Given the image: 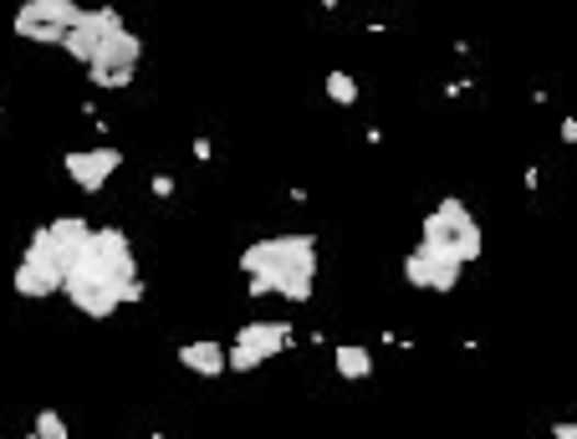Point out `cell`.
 <instances>
[{
	"label": "cell",
	"mask_w": 577,
	"mask_h": 439,
	"mask_svg": "<svg viewBox=\"0 0 577 439\" xmlns=\"http://www.w3.org/2000/svg\"><path fill=\"white\" fill-rule=\"evenodd\" d=\"M419 240H425V246L450 250V256H460L465 266H471V261H480V250H486V235H480V219L471 215V205H465L460 194H444L440 205H434L430 215L419 219Z\"/></svg>",
	"instance_id": "cell-3"
},
{
	"label": "cell",
	"mask_w": 577,
	"mask_h": 439,
	"mask_svg": "<svg viewBox=\"0 0 577 439\" xmlns=\"http://www.w3.org/2000/svg\"><path fill=\"white\" fill-rule=\"evenodd\" d=\"M113 26H123V11L118 5H82L72 21V31H67V42H61V52L77 61V67H88L92 52L113 36Z\"/></svg>",
	"instance_id": "cell-9"
},
{
	"label": "cell",
	"mask_w": 577,
	"mask_h": 439,
	"mask_svg": "<svg viewBox=\"0 0 577 439\" xmlns=\"http://www.w3.org/2000/svg\"><path fill=\"white\" fill-rule=\"evenodd\" d=\"M292 348V323L282 317H256L236 333V342L225 348V373H256V368H267L271 358H282Z\"/></svg>",
	"instance_id": "cell-5"
},
{
	"label": "cell",
	"mask_w": 577,
	"mask_h": 439,
	"mask_svg": "<svg viewBox=\"0 0 577 439\" xmlns=\"http://www.w3.org/2000/svg\"><path fill=\"white\" fill-rule=\"evenodd\" d=\"M460 277H465V261L440 246H425V240H419V246L404 256V281H409L415 292H455Z\"/></svg>",
	"instance_id": "cell-8"
},
{
	"label": "cell",
	"mask_w": 577,
	"mask_h": 439,
	"mask_svg": "<svg viewBox=\"0 0 577 439\" xmlns=\"http://www.w3.org/2000/svg\"><path fill=\"white\" fill-rule=\"evenodd\" d=\"M323 92H327V98H332L338 108H353L358 98H363V88H358V77H353V72H342V67H332V72H327Z\"/></svg>",
	"instance_id": "cell-14"
},
{
	"label": "cell",
	"mask_w": 577,
	"mask_h": 439,
	"mask_svg": "<svg viewBox=\"0 0 577 439\" xmlns=\"http://www.w3.org/2000/svg\"><path fill=\"white\" fill-rule=\"evenodd\" d=\"M72 429H67V419H61L57 409H42L36 414V439H67Z\"/></svg>",
	"instance_id": "cell-15"
},
{
	"label": "cell",
	"mask_w": 577,
	"mask_h": 439,
	"mask_svg": "<svg viewBox=\"0 0 577 439\" xmlns=\"http://www.w3.org/2000/svg\"><path fill=\"white\" fill-rule=\"evenodd\" d=\"M61 169H67V179H72L82 194H103L108 179L123 169V154H118V148H108V144H98V148H67V154H61Z\"/></svg>",
	"instance_id": "cell-10"
},
{
	"label": "cell",
	"mask_w": 577,
	"mask_h": 439,
	"mask_svg": "<svg viewBox=\"0 0 577 439\" xmlns=\"http://www.w3.org/2000/svg\"><path fill=\"white\" fill-rule=\"evenodd\" d=\"M61 296L72 302V312L92 317V323H108L118 307H134L144 302V277H138V250L128 240V230L118 225H92L88 246L67 266L61 277Z\"/></svg>",
	"instance_id": "cell-1"
},
{
	"label": "cell",
	"mask_w": 577,
	"mask_h": 439,
	"mask_svg": "<svg viewBox=\"0 0 577 439\" xmlns=\"http://www.w3.org/2000/svg\"><path fill=\"white\" fill-rule=\"evenodd\" d=\"M552 435H557V439H577V425H567V419H563V425H552Z\"/></svg>",
	"instance_id": "cell-18"
},
{
	"label": "cell",
	"mask_w": 577,
	"mask_h": 439,
	"mask_svg": "<svg viewBox=\"0 0 577 439\" xmlns=\"http://www.w3.org/2000/svg\"><path fill=\"white\" fill-rule=\"evenodd\" d=\"M332 373L348 383L373 379V352L363 348V342H338V348H332Z\"/></svg>",
	"instance_id": "cell-13"
},
{
	"label": "cell",
	"mask_w": 577,
	"mask_h": 439,
	"mask_svg": "<svg viewBox=\"0 0 577 439\" xmlns=\"http://www.w3.org/2000/svg\"><path fill=\"white\" fill-rule=\"evenodd\" d=\"M11 292L26 296V302H52V296L61 292V271L52 261H42V256L21 250V261H15V271H11Z\"/></svg>",
	"instance_id": "cell-11"
},
{
	"label": "cell",
	"mask_w": 577,
	"mask_h": 439,
	"mask_svg": "<svg viewBox=\"0 0 577 439\" xmlns=\"http://www.w3.org/2000/svg\"><path fill=\"white\" fill-rule=\"evenodd\" d=\"M154 194H159V200H169V194H174V179H169V175H154Z\"/></svg>",
	"instance_id": "cell-16"
},
{
	"label": "cell",
	"mask_w": 577,
	"mask_h": 439,
	"mask_svg": "<svg viewBox=\"0 0 577 439\" xmlns=\"http://www.w3.org/2000/svg\"><path fill=\"white\" fill-rule=\"evenodd\" d=\"M240 271H246V292L282 296V302H312L317 292V240L307 230L267 235L240 250Z\"/></svg>",
	"instance_id": "cell-2"
},
{
	"label": "cell",
	"mask_w": 577,
	"mask_h": 439,
	"mask_svg": "<svg viewBox=\"0 0 577 439\" xmlns=\"http://www.w3.org/2000/svg\"><path fill=\"white\" fill-rule=\"evenodd\" d=\"M179 368H190V373H200V379H220L225 373V342H215V337H194V342H184V348L174 352Z\"/></svg>",
	"instance_id": "cell-12"
},
{
	"label": "cell",
	"mask_w": 577,
	"mask_h": 439,
	"mask_svg": "<svg viewBox=\"0 0 577 439\" xmlns=\"http://www.w3.org/2000/svg\"><path fill=\"white\" fill-rule=\"evenodd\" d=\"M138 67H144V36L123 21V26H113V36L92 52L88 82L92 88H103V92H123L138 77Z\"/></svg>",
	"instance_id": "cell-4"
},
{
	"label": "cell",
	"mask_w": 577,
	"mask_h": 439,
	"mask_svg": "<svg viewBox=\"0 0 577 439\" xmlns=\"http://www.w3.org/2000/svg\"><path fill=\"white\" fill-rule=\"evenodd\" d=\"M77 0H21L11 15V31L31 46H61L77 21Z\"/></svg>",
	"instance_id": "cell-6"
},
{
	"label": "cell",
	"mask_w": 577,
	"mask_h": 439,
	"mask_svg": "<svg viewBox=\"0 0 577 439\" xmlns=\"http://www.w3.org/2000/svg\"><path fill=\"white\" fill-rule=\"evenodd\" d=\"M563 144H577V117H563Z\"/></svg>",
	"instance_id": "cell-17"
},
{
	"label": "cell",
	"mask_w": 577,
	"mask_h": 439,
	"mask_svg": "<svg viewBox=\"0 0 577 439\" xmlns=\"http://www.w3.org/2000/svg\"><path fill=\"white\" fill-rule=\"evenodd\" d=\"M88 235H92V225L82 215H57V219H46V225H36V230H31L26 250H31V256H42V261H52L61 277H67V266L82 256Z\"/></svg>",
	"instance_id": "cell-7"
}]
</instances>
